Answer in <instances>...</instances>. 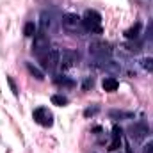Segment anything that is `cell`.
Listing matches in <instances>:
<instances>
[{"label":"cell","instance_id":"obj_1","mask_svg":"<svg viewBox=\"0 0 153 153\" xmlns=\"http://www.w3.org/2000/svg\"><path fill=\"white\" fill-rule=\"evenodd\" d=\"M82 23H84V29H85V30H89V32H96V34H102V14H100L98 11L87 9V11L84 13Z\"/></svg>","mask_w":153,"mask_h":153},{"label":"cell","instance_id":"obj_2","mask_svg":"<svg viewBox=\"0 0 153 153\" xmlns=\"http://www.w3.org/2000/svg\"><path fill=\"white\" fill-rule=\"evenodd\" d=\"M89 53L94 55L96 59H109L112 55V48L107 41H102V39H96V41H91L89 43Z\"/></svg>","mask_w":153,"mask_h":153},{"label":"cell","instance_id":"obj_3","mask_svg":"<svg viewBox=\"0 0 153 153\" xmlns=\"http://www.w3.org/2000/svg\"><path fill=\"white\" fill-rule=\"evenodd\" d=\"M41 59V66L46 70V71H53L59 64H61V52L57 48H50L48 53H45Z\"/></svg>","mask_w":153,"mask_h":153},{"label":"cell","instance_id":"obj_4","mask_svg":"<svg viewBox=\"0 0 153 153\" xmlns=\"http://www.w3.org/2000/svg\"><path fill=\"white\" fill-rule=\"evenodd\" d=\"M61 23H62V27H64L68 32H78V30L84 27L82 18H80L78 14H75V13H66V14H62Z\"/></svg>","mask_w":153,"mask_h":153},{"label":"cell","instance_id":"obj_5","mask_svg":"<svg viewBox=\"0 0 153 153\" xmlns=\"http://www.w3.org/2000/svg\"><path fill=\"white\" fill-rule=\"evenodd\" d=\"M50 50V41H48V36L45 32H39L34 36V43H32V52L38 55V57H43L45 53H48Z\"/></svg>","mask_w":153,"mask_h":153},{"label":"cell","instance_id":"obj_6","mask_svg":"<svg viewBox=\"0 0 153 153\" xmlns=\"http://www.w3.org/2000/svg\"><path fill=\"white\" fill-rule=\"evenodd\" d=\"M32 116H34L36 123H39L41 126H52L53 125V116H52V112L46 107H38Z\"/></svg>","mask_w":153,"mask_h":153},{"label":"cell","instance_id":"obj_7","mask_svg":"<svg viewBox=\"0 0 153 153\" xmlns=\"http://www.w3.org/2000/svg\"><path fill=\"white\" fill-rule=\"evenodd\" d=\"M128 132H130V137L132 139H137V141H141L148 132H150V128H148V125L146 123H143V121H137V123H134V125H130V128H128Z\"/></svg>","mask_w":153,"mask_h":153},{"label":"cell","instance_id":"obj_8","mask_svg":"<svg viewBox=\"0 0 153 153\" xmlns=\"http://www.w3.org/2000/svg\"><path fill=\"white\" fill-rule=\"evenodd\" d=\"M76 59H78V53H76V52L64 50V52L61 53V64H59V66H61L62 70H68V68H71L76 62Z\"/></svg>","mask_w":153,"mask_h":153},{"label":"cell","instance_id":"obj_9","mask_svg":"<svg viewBox=\"0 0 153 153\" xmlns=\"http://www.w3.org/2000/svg\"><path fill=\"white\" fill-rule=\"evenodd\" d=\"M119 146H121V128H119V126H114V128H112V141H111V144H109L107 150L116 152Z\"/></svg>","mask_w":153,"mask_h":153},{"label":"cell","instance_id":"obj_10","mask_svg":"<svg viewBox=\"0 0 153 153\" xmlns=\"http://www.w3.org/2000/svg\"><path fill=\"white\" fill-rule=\"evenodd\" d=\"M102 87L107 93H114V91H117V87H119V82L116 80L114 76H105L103 82H102Z\"/></svg>","mask_w":153,"mask_h":153},{"label":"cell","instance_id":"obj_11","mask_svg":"<svg viewBox=\"0 0 153 153\" xmlns=\"http://www.w3.org/2000/svg\"><path fill=\"white\" fill-rule=\"evenodd\" d=\"M109 116L112 119H132L134 117V112H130V111H111Z\"/></svg>","mask_w":153,"mask_h":153},{"label":"cell","instance_id":"obj_12","mask_svg":"<svg viewBox=\"0 0 153 153\" xmlns=\"http://www.w3.org/2000/svg\"><path fill=\"white\" fill-rule=\"evenodd\" d=\"M141 34V23H135L134 27H130L126 32H125V38L126 39H137Z\"/></svg>","mask_w":153,"mask_h":153},{"label":"cell","instance_id":"obj_13","mask_svg":"<svg viewBox=\"0 0 153 153\" xmlns=\"http://www.w3.org/2000/svg\"><path fill=\"white\" fill-rule=\"evenodd\" d=\"M52 23H53V20H52V14H48L46 11H43V13H41V27H43V30H46V29H52Z\"/></svg>","mask_w":153,"mask_h":153},{"label":"cell","instance_id":"obj_14","mask_svg":"<svg viewBox=\"0 0 153 153\" xmlns=\"http://www.w3.org/2000/svg\"><path fill=\"white\" fill-rule=\"evenodd\" d=\"M25 66H27V70H29V73H30V75L34 76V78H38V80H43V78H45V75H43V71H41L39 68H36V66H34L32 62H27Z\"/></svg>","mask_w":153,"mask_h":153},{"label":"cell","instance_id":"obj_15","mask_svg":"<svg viewBox=\"0 0 153 153\" xmlns=\"http://www.w3.org/2000/svg\"><path fill=\"white\" fill-rule=\"evenodd\" d=\"M23 34H25L27 38L36 36V23H34V22H27L25 27H23Z\"/></svg>","mask_w":153,"mask_h":153},{"label":"cell","instance_id":"obj_16","mask_svg":"<svg viewBox=\"0 0 153 153\" xmlns=\"http://www.w3.org/2000/svg\"><path fill=\"white\" fill-rule=\"evenodd\" d=\"M52 103L57 105V107H64V105H68V98L62 96V94H53L52 96Z\"/></svg>","mask_w":153,"mask_h":153},{"label":"cell","instance_id":"obj_17","mask_svg":"<svg viewBox=\"0 0 153 153\" xmlns=\"http://www.w3.org/2000/svg\"><path fill=\"white\" fill-rule=\"evenodd\" d=\"M141 66H143L146 71L153 73V57H144V59L141 61Z\"/></svg>","mask_w":153,"mask_h":153},{"label":"cell","instance_id":"obj_18","mask_svg":"<svg viewBox=\"0 0 153 153\" xmlns=\"http://www.w3.org/2000/svg\"><path fill=\"white\" fill-rule=\"evenodd\" d=\"M55 82H57L59 85H73V80H70L68 76H62V75L57 76V78H55Z\"/></svg>","mask_w":153,"mask_h":153},{"label":"cell","instance_id":"obj_19","mask_svg":"<svg viewBox=\"0 0 153 153\" xmlns=\"http://www.w3.org/2000/svg\"><path fill=\"white\" fill-rule=\"evenodd\" d=\"M7 82H9V85H11V89H13V94L16 96V94H18V87H16V84H14V80H13L11 76H7Z\"/></svg>","mask_w":153,"mask_h":153},{"label":"cell","instance_id":"obj_20","mask_svg":"<svg viewBox=\"0 0 153 153\" xmlns=\"http://www.w3.org/2000/svg\"><path fill=\"white\" fill-rule=\"evenodd\" d=\"M96 112H98V107H93V109L89 107V109H85V111H84V116H87V117H89V116H94Z\"/></svg>","mask_w":153,"mask_h":153},{"label":"cell","instance_id":"obj_21","mask_svg":"<svg viewBox=\"0 0 153 153\" xmlns=\"http://www.w3.org/2000/svg\"><path fill=\"white\" fill-rule=\"evenodd\" d=\"M144 153H153V141H150V143L144 146Z\"/></svg>","mask_w":153,"mask_h":153},{"label":"cell","instance_id":"obj_22","mask_svg":"<svg viewBox=\"0 0 153 153\" xmlns=\"http://www.w3.org/2000/svg\"><path fill=\"white\" fill-rule=\"evenodd\" d=\"M146 34H148V38L150 39H153V23L148 25V32H146Z\"/></svg>","mask_w":153,"mask_h":153},{"label":"cell","instance_id":"obj_23","mask_svg":"<svg viewBox=\"0 0 153 153\" xmlns=\"http://www.w3.org/2000/svg\"><path fill=\"white\" fill-rule=\"evenodd\" d=\"M89 85H93V78H85V82H84V89H89Z\"/></svg>","mask_w":153,"mask_h":153},{"label":"cell","instance_id":"obj_24","mask_svg":"<svg viewBox=\"0 0 153 153\" xmlns=\"http://www.w3.org/2000/svg\"><path fill=\"white\" fill-rule=\"evenodd\" d=\"M126 153H134L132 150H130V146H126Z\"/></svg>","mask_w":153,"mask_h":153}]
</instances>
